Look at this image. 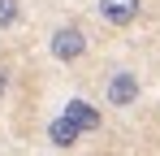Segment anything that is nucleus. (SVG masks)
<instances>
[{
  "mask_svg": "<svg viewBox=\"0 0 160 156\" xmlns=\"http://www.w3.org/2000/svg\"><path fill=\"white\" fill-rule=\"evenodd\" d=\"M48 52H52L61 65H74L82 52H87V30H82L78 22H65L52 30V39H48Z\"/></svg>",
  "mask_w": 160,
  "mask_h": 156,
  "instance_id": "nucleus-1",
  "label": "nucleus"
},
{
  "mask_svg": "<svg viewBox=\"0 0 160 156\" xmlns=\"http://www.w3.org/2000/svg\"><path fill=\"white\" fill-rule=\"evenodd\" d=\"M138 91H143V82H138V74H134V70H112V74H108V82H104V100H108V108H134Z\"/></svg>",
  "mask_w": 160,
  "mask_h": 156,
  "instance_id": "nucleus-2",
  "label": "nucleus"
},
{
  "mask_svg": "<svg viewBox=\"0 0 160 156\" xmlns=\"http://www.w3.org/2000/svg\"><path fill=\"white\" fill-rule=\"evenodd\" d=\"M138 9H143V0H100V18H104L108 26H134V18H138Z\"/></svg>",
  "mask_w": 160,
  "mask_h": 156,
  "instance_id": "nucleus-3",
  "label": "nucleus"
},
{
  "mask_svg": "<svg viewBox=\"0 0 160 156\" xmlns=\"http://www.w3.org/2000/svg\"><path fill=\"white\" fill-rule=\"evenodd\" d=\"M65 117H69L82 134H87V130H100V113H95L87 100H69V104H65Z\"/></svg>",
  "mask_w": 160,
  "mask_h": 156,
  "instance_id": "nucleus-4",
  "label": "nucleus"
},
{
  "mask_svg": "<svg viewBox=\"0 0 160 156\" xmlns=\"http://www.w3.org/2000/svg\"><path fill=\"white\" fill-rule=\"evenodd\" d=\"M48 139H52L56 148H74V143H78V139H82V130L74 126V122H69L65 113H61V117H56L52 126H48Z\"/></svg>",
  "mask_w": 160,
  "mask_h": 156,
  "instance_id": "nucleus-5",
  "label": "nucleus"
},
{
  "mask_svg": "<svg viewBox=\"0 0 160 156\" xmlns=\"http://www.w3.org/2000/svg\"><path fill=\"white\" fill-rule=\"evenodd\" d=\"M22 22V0H0V30H13Z\"/></svg>",
  "mask_w": 160,
  "mask_h": 156,
  "instance_id": "nucleus-6",
  "label": "nucleus"
},
{
  "mask_svg": "<svg viewBox=\"0 0 160 156\" xmlns=\"http://www.w3.org/2000/svg\"><path fill=\"white\" fill-rule=\"evenodd\" d=\"M4 91H9V70L0 65V96H4Z\"/></svg>",
  "mask_w": 160,
  "mask_h": 156,
  "instance_id": "nucleus-7",
  "label": "nucleus"
}]
</instances>
